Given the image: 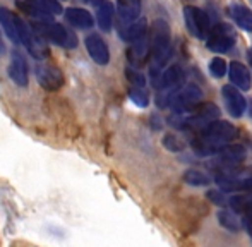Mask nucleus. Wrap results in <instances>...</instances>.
Here are the masks:
<instances>
[{
	"mask_svg": "<svg viewBox=\"0 0 252 247\" xmlns=\"http://www.w3.org/2000/svg\"><path fill=\"white\" fill-rule=\"evenodd\" d=\"M247 61H249V65H251V69H252V48L247 50Z\"/></svg>",
	"mask_w": 252,
	"mask_h": 247,
	"instance_id": "nucleus-34",
	"label": "nucleus"
},
{
	"mask_svg": "<svg viewBox=\"0 0 252 247\" xmlns=\"http://www.w3.org/2000/svg\"><path fill=\"white\" fill-rule=\"evenodd\" d=\"M218 221L223 228L230 232H239L244 227V220H240L239 215L235 213V210H220L218 211Z\"/></svg>",
	"mask_w": 252,
	"mask_h": 247,
	"instance_id": "nucleus-24",
	"label": "nucleus"
},
{
	"mask_svg": "<svg viewBox=\"0 0 252 247\" xmlns=\"http://www.w3.org/2000/svg\"><path fill=\"white\" fill-rule=\"evenodd\" d=\"M220 119V108L215 103H199L194 107L190 112L186 114H172L168 119L170 125L177 127V129H186V130H201L211 122Z\"/></svg>",
	"mask_w": 252,
	"mask_h": 247,
	"instance_id": "nucleus-3",
	"label": "nucleus"
},
{
	"mask_svg": "<svg viewBox=\"0 0 252 247\" xmlns=\"http://www.w3.org/2000/svg\"><path fill=\"white\" fill-rule=\"evenodd\" d=\"M17 33H19V41H23L26 50L30 52L34 59H40L41 61V59L48 57V47L43 41V38L34 30H31L21 17H17Z\"/></svg>",
	"mask_w": 252,
	"mask_h": 247,
	"instance_id": "nucleus-9",
	"label": "nucleus"
},
{
	"mask_svg": "<svg viewBox=\"0 0 252 247\" xmlns=\"http://www.w3.org/2000/svg\"><path fill=\"white\" fill-rule=\"evenodd\" d=\"M247 156V151L240 144H226L221 150H218L215 154H211V160H209L208 167L213 172H226L237 168L240 163H244Z\"/></svg>",
	"mask_w": 252,
	"mask_h": 247,
	"instance_id": "nucleus-6",
	"label": "nucleus"
},
{
	"mask_svg": "<svg viewBox=\"0 0 252 247\" xmlns=\"http://www.w3.org/2000/svg\"><path fill=\"white\" fill-rule=\"evenodd\" d=\"M126 77L130 83V86L137 88H146V77L136 69V67H127L126 69Z\"/></svg>",
	"mask_w": 252,
	"mask_h": 247,
	"instance_id": "nucleus-30",
	"label": "nucleus"
},
{
	"mask_svg": "<svg viewBox=\"0 0 252 247\" xmlns=\"http://www.w3.org/2000/svg\"><path fill=\"white\" fill-rule=\"evenodd\" d=\"M221 96H223V101H225L226 110H228V114L232 115V117L239 119L246 114L247 101L235 84H226V86H223Z\"/></svg>",
	"mask_w": 252,
	"mask_h": 247,
	"instance_id": "nucleus-12",
	"label": "nucleus"
},
{
	"mask_svg": "<svg viewBox=\"0 0 252 247\" xmlns=\"http://www.w3.org/2000/svg\"><path fill=\"white\" fill-rule=\"evenodd\" d=\"M63 16H65L67 23L74 28H79V30H90V28H93V16L86 9L69 7V9H65Z\"/></svg>",
	"mask_w": 252,
	"mask_h": 247,
	"instance_id": "nucleus-21",
	"label": "nucleus"
},
{
	"mask_svg": "<svg viewBox=\"0 0 252 247\" xmlns=\"http://www.w3.org/2000/svg\"><path fill=\"white\" fill-rule=\"evenodd\" d=\"M237 129L233 127V124L226 121H215L209 125H206L204 129H201L199 132L194 136L192 146L194 153L199 156H211L218 150H221L223 146L230 144L237 137Z\"/></svg>",
	"mask_w": 252,
	"mask_h": 247,
	"instance_id": "nucleus-1",
	"label": "nucleus"
},
{
	"mask_svg": "<svg viewBox=\"0 0 252 247\" xmlns=\"http://www.w3.org/2000/svg\"><path fill=\"white\" fill-rule=\"evenodd\" d=\"M228 16L233 19V23L240 28V30L247 31V33H252V10L247 9L242 3H232L228 5Z\"/></svg>",
	"mask_w": 252,
	"mask_h": 247,
	"instance_id": "nucleus-20",
	"label": "nucleus"
},
{
	"mask_svg": "<svg viewBox=\"0 0 252 247\" xmlns=\"http://www.w3.org/2000/svg\"><path fill=\"white\" fill-rule=\"evenodd\" d=\"M184 72L179 65H172L168 69L161 70L158 76L153 79L156 90H163V88H172V86H182Z\"/></svg>",
	"mask_w": 252,
	"mask_h": 247,
	"instance_id": "nucleus-19",
	"label": "nucleus"
},
{
	"mask_svg": "<svg viewBox=\"0 0 252 247\" xmlns=\"http://www.w3.org/2000/svg\"><path fill=\"white\" fill-rule=\"evenodd\" d=\"M202 100V91L199 86L196 84H186V86L180 88V91L175 94L172 105V114H186V112H190L194 107L201 103Z\"/></svg>",
	"mask_w": 252,
	"mask_h": 247,
	"instance_id": "nucleus-11",
	"label": "nucleus"
},
{
	"mask_svg": "<svg viewBox=\"0 0 252 247\" xmlns=\"http://www.w3.org/2000/svg\"><path fill=\"white\" fill-rule=\"evenodd\" d=\"M113 5L110 2H103L98 7V24L103 31H110L112 30V24H113Z\"/></svg>",
	"mask_w": 252,
	"mask_h": 247,
	"instance_id": "nucleus-26",
	"label": "nucleus"
},
{
	"mask_svg": "<svg viewBox=\"0 0 252 247\" xmlns=\"http://www.w3.org/2000/svg\"><path fill=\"white\" fill-rule=\"evenodd\" d=\"M84 43H86V50L90 54V57L98 65H106L110 62V50L100 34H90Z\"/></svg>",
	"mask_w": 252,
	"mask_h": 247,
	"instance_id": "nucleus-16",
	"label": "nucleus"
},
{
	"mask_svg": "<svg viewBox=\"0 0 252 247\" xmlns=\"http://www.w3.org/2000/svg\"><path fill=\"white\" fill-rule=\"evenodd\" d=\"M33 30L40 34L43 40L52 41L53 45L62 48H76L77 38L69 28L62 26L59 23H50V21H34Z\"/></svg>",
	"mask_w": 252,
	"mask_h": 247,
	"instance_id": "nucleus-4",
	"label": "nucleus"
},
{
	"mask_svg": "<svg viewBox=\"0 0 252 247\" xmlns=\"http://www.w3.org/2000/svg\"><path fill=\"white\" fill-rule=\"evenodd\" d=\"M163 146L168 151H173V153H179V151L184 150V143L177 136H173V134H166L163 137Z\"/></svg>",
	"mask_w": 252,
	"mask_h": 247,
	"instance_id": "nucleus-31",
	"label": "nucleus"
},
{
	"mask_svg": "<svg viewBox=\"0 0 252 247\" xmlns=\"http://www.w3.org/2000/svg\"><path fill=\"white\" fill-rule=\"evenodd\" d=\"M151 47H150V70L155 79L168 63L172 55V33L166 21L156 19L151 28Z\"/></svg>",
	"mask_w": 252,
	"mask_h": 247,
	"instance_id": "nucleus-2",
	"label": "nucleus"
},
{
	"mask_svg": "<svg viewBox=\"0 0 252 247\" xmlns=\"http://www.w3.org/2000/svg\"><path fill=\"white\" fill-rule=\"evenodd\" d=\"M244 228H246V232L252 237V216H244Z\"/></svg>",
	"mask_w": 252,
	"mask_h": 247,
	"instance_id": "nucleus-33",
	"label": "nucleus"
},
{
	"mask_svg": "<svg viewBox=\"0 0 252 247\" xmlns=\"http://www.w3.org/2000/svg\"><path fill=\"white\" fill-rule=\"evenodd\" d=\"M228 204L237 213H242V215H246V216H252V194H247V192L237 194V196L230 197Z\"/></svg>",
	"mask_w": 252,
	"mask_h": 247,
	"instance_id": "nucleus-25",
	"label": "nucleus"
},
{
	"mask_svg": "<svg viewBox=\"0 0 252 247\" xmlns=\"http://www.w3.org/2000/svg\"><path fill=\"white\" fill-rule=\"evenodd\" d=\"M146 33H148V24L144 19H137V21H134V23L119 28L120 38H122L124 41H129V43H132L134 40H137V38H141Z\"/></svg>",
	"mask_w": 252,
	"mask_h": 247,
	"instance_id": "nucleus-22",
	"label": "nucleus"
},
{
	"mask_svg": "<svg viewBox=\"0 0 252 247\" xmlns=\"http://www.w3.org/2000/svg\"><path fill=\"white\" fill-rule=\"evenodd\" d=\"M209 72L215 77H223L228 72V63L225 62V59L221 57H213L209 62Z\"/></svg>",
	"mask_w": 252,
	"mask_h": 247,
	"instance_id": "nucleus-29",
	"label": "nucleus"
},
{
	"mask_svg": "<svg viewBox=\"0 0 252 247\" xmlns=\"http://www.w3.org/2000/svg\"><path fill=\"white\" fill-rule=\"evenodd\" d=\"M36 77L41 88H45L47 91H59L63 86L62 70L55 65H50V63H38Z\"/></svg>",
	"mask_w": 252,
	"mask_h": 247,
	"instance_id": "nucleus-13",
	"label": "nucleus"
},
{
	"mask_svg": "<svg viewBox=\"0 0 252 247\" xmlns=\"http://www.w3.org/2000/svg\"><path fill=\"white\" fill-rule=\"evenodd\" d=\"M228 76H230V81L232 84H235L240 91H249L251 86H252V77H251V72L242 62H230L228 65Z\"/></svg>",
	"mask_w": 252,
	"mask_h": 247,
	"instance_id": "nucleus-18",
	"label": "nucleus"
},
{
	"mask_svg": "<svg viewBox=\"0 0 252 247\" xmlns=\"http://www.w3.org/2000/svg\"><path fill=\"white\" fill-rule=\"evenodd\" d=\"M0 24L5 30L7 36L14 41V43H19V33H17V16L12 14L9 9L0 5Z\"/></svg>",
	"mask_w": 252,
	"mask_h": 247,
	"instance_id": "nucleus-23",
	"label": "nucleus"
},
{
	"mask_svg": "<svg viewBox=\"0 0 252 247\" xmlns=\"http://www.w3.org/2000/svg\"><path fill=\"white\" fill-rule=\"evenodd\" d=\"M184 182L189 185H196V187H201V185H208L211 182L208 174H204L202 170H196V168H189V170L184 172L182 175Z\"/></svg>",
	"mask_w": 252,
	"mask_h": 247,
	"instance_id": "nucleus-27",
	"label": "nucleus"
},
{
	"mask_svg": "<svg viewBox=\"0 0 252 247\" xmlns=\"http://www.w3.org/2000/svg\"><path fill=\"white\" fill-rule=\"evenodd\" d=\"M251 3H252V0H251Z\"/></svg>",
	"mask_w": 252,
	"mask_h": 247,
	"instance_id": "nucleus-36",
	"label": "nucleus"
},
{
	"mask_svg": "<svg viewBox=\"0 0 252 247\" xmlns=\"http://www.w3.org/2000/svg\"><path fill=\"white\" fill-rule=\"evenodd\" d=\"M9 77L21 88H26L28 81H30V76H28V62H26V59L23 57V54L17 50L14 52L12 59H10Z\"/></svg>",
	"mask_w": 252,
	"mask_h": 247,
	"instance_id": "nucleus-17",
	"label": "nucleus"
},
{
	"mask_svg": "<svg viewBox=\"0 0 252 247\" xmlns=\"http://www.w3.org/2000/svg\"><path fill=\"white\" fill-rule=\"evenodd\" d=\"M150 47H151V40L150 34H143L141 38L134 40L130 43L129 50H127V59H129L130 65L132 67H141L146 61H150Z\"/></svg>",
	"mask_w": 252,
	"mask_h": 247,
	"instance_id": "nucleus-14",
	"label": "nucleus"
},
{
	"mask_svg": "<svg viewBox=\"0 0 252 247\" xmlns=\"http://www.w3.org/2000/svg\"><path fill=\"white\" fill-rule=\"evenodd\" d=\"M17 9L31 17H36L40 21L53 19L55 16L63 12L59 0H17Z\"/></svg>",
	"mask_w": 252,
	"mask_h": 247,
	"instance_id": "nucleus-7",
	"label": "nucleus"
},
{
	"mask_svg": "<svg viewBox=\"0 0 252 247\" xmlns=\"http://www.w3.org/2000/svg\"><path fill=\"white\" fill-rule=\"evenodd\" d=\"M235 41L237 34L233 28L230 24L218 23L209 30V34L206 38V48L215 52V54H225L235 45Z\"/></svg>",
	"mask_w": 252,
	"mask_h": 247,
	"instance_id": "nucleus-8",
	"label": "nucleus"
},
{
	"mask_svg": "<svg viewBox=\"0 0 252 247\" xmlns=\"http://www.w3.org/2000/svg\"><path fill=\"white\" fill-rule=\"evenodd\" d=\"M143 2L141 0H117V14L120 26H126L141 17Z\"/></svg>",
	"mask_w": 252,
	"mask_h": 247,
	"instance_id": "nucleus-15",
	"label": "nucleus"
},
{
	"mask_svg": "<svg viewBox=\"0 0 252 247\" xmlns=\"http://www.w3.org/2000/svg\"><path fill=\"white\" fill-rule=\"evenodd\" d=\"M86 2H91V3H103L105 0H86Z\"/></svg>",
	"mask_w": 252,
	"mask_h": 247,
	"instance_id": "nucleus-35",
	"label": "nucleus"
},
{
	"mask_svg": "<svg viewBox=\"0 0 252 247\" xmlns=\"http://www.w3.org/2000/svg\"><path fill=\"white\" fill-rule=\"evenodd\" d=\"M129 98L137 105V107H148L150 105V94H148L146 88H137V86H130L129 90Z\"/></svg>",
	"mask_w": 252,
	"mask_h": 247,
	"instance_id": "nucleus-28",
	"label": "nucleus"
},
{
	"mask_svg": "<svg viewBox=\"0 0 252 247\" xmlns=\"http://www.w3.org/2000/svg\"><path fill=\"white\" fill-rule=\"evenodd\" d=\"M215 182L225 192H247L252 194V167L232 168L226 172H218Z\"/></svg>",
	"mask_w": 252,
	"mask_h": 247,
	"instance_id": "nucleus-5",
	"label": "nucleus"
},
{
	"mask_svg": "<svg viewBox=\"0 0 252 247\" xmlns=\"http://www.w3.org/2000/svg\"><path fill=\"white\" fill-rule=\"evenodd\" d=\"M208 199L211 201V203H215L216 206H225L228 201H226L225 197V190H209L208 192Z\"/></svg>",
	"mask_w": 252,
	"mask_h": 247,
	"instance_id": "nucleus-32",
	"label": "nucleus"
},
{
	"mask_svg": "<svg viewBox=\"0 0 252 247\" xmlns=\"http://www.w3.org/2000/svg\"><path fill=\"white\" fill-rule=\"evenodd\" d=\"M184 19H186L187 30L194 38H199V40L208 38L211 24H209V17L204 10L196 5H186L184 7Z\"/></svg>",
	"mask_w": 252,
	"mask_h": 247,
	"instance_id": "nucleus-10",
	"label": "nucleus"
}]
</instances>
